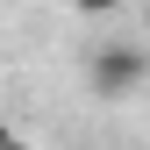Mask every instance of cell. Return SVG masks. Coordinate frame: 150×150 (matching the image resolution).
I'll return each mask as SVG.
<instances>
[{"mask_svg": "<svg viewBox=\"0 0 150 150\" xmlns=\"http://www.w3.org/2000/svg\"><path fill=\"white\" fill-rule=\"evenodd\" d=\"M0 150H29V143H22V136H14V129H7V136H0Z\"/></svg>", "mask_w": 150, "mask_h": 150, "instance_id": "obj_3", "label": "cell"}, {"mask_svg": "<svg viewBox=\"0 0 150 150\" xmlns=\"http://www.w3.org/2000/svg\"><path fill=\"white\" fill-rule=\"evenodd\" d=\"M71 7H79V14H115L122 0H71Z\"/></svg>", "mask_w": 150, "mask_h": 150, "instance_id": "obj_2", "label": "cell"}, {"mask_svg": "<svg viewBox=\"0 0 150 150\" xmlns=\"http://www.w3.org/2000/svg\"><path fill=\"white\" fill-rule=\"evenodd\" d=\"M136 79H143V50H136V43H107V50H93V93H100V100L129 93Z\"/></svg>", "mask_w": 150, "mask_h": 150, "instance_id": "obj_1", "label": "cell"}]
</instances>
